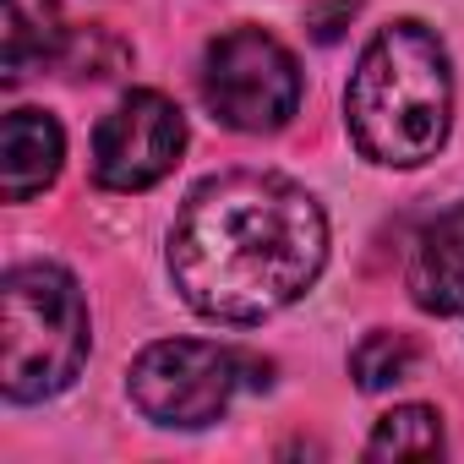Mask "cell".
<instances>
[{
    "label": "cell",
    "mask_w": 464,
    "mask_h": 464,
    "mask_svg": "<svg viewBox=\"0 0 464 464\" xmlns=\"http://www.w3.org/2000/svg\"><path fill=\"white\" fill-rule=\"evenodd\" d=\"M328 263V218L306 186L229 169L191 186L169 229V279L213 323H263L295 306Z\"/></svg>",
    "instance_id": "obj_1"
},
{
    "label": "cell",
    "mask_w": 464,
    "mask_h": 464,
    "mask_svg": "<svg viewBox=\"0 0 464 464\" xmlns=\"http://www.w3.org/2000/svg\"><path fill=\"white\" fill-rule=\"evenodd\" d=\"M344 121L361 159L372 164L415 169L437 159L453 126V72L442 39L415 17L377 28L350 77Z\"/></svg>",
    "instance_id": "obj_2"
},
{
    "label": "cell",
    "mask_w": 464,
    "mask_h": 464,
    "mask_svg": "<svg viewBox=\"0 0 464 464\" xmlns=\"http://www.w3.org/2000/svg\"><path fill=\"white\" fill-rule=\"evenodd\" d=\"M88 361V301L55 263H23L0 285V382L12 404L55 399Z\"/></svg>",
    "instance_id": "obj_3"
},
{
    "label": "cell",
    "mask_w": 464,
    "mask_h": 464,
    "mask_svg": "<svg viewBox=\"0 0 464 464\" xmlns=\"http://www.w3.org/2000/svg\"><path fill=\"white\" fill-rule=\"evenodd\" d=\"M236 388H268V361L229 350V344H202V339H159L131 361L126 393L153 426H213Z\"/></svg>",
    "instance_id": "obj_4"
},
{
    "label": "cell",
    "mask_w": 464,
    "mask_h": 464,
    "mask_svg": "<svg viewBox=\"0 0 464 464\" xmlns=\"http://www.w3.org/2000/svg\"><path fill=\"white\" fill-rule=\"evenodd\" d=\"M202 99L229 131H279L301 110V66L268 28H229L202 55Z\"/></svg>",
    "instance_id": "obj_5"
},
{
    "label": "cell",
    "mask_w": 464,
    "mask_h": 464,
    "mask_svg": "<svg viewBox=\"0 0 464 464\" xmlns=\"http://www.w3.org/2000/svg\"><path fill=\"white\" fill-rule=\"evenodd\" d=\"M186 148V115L153 88L126 93L93 131V180L104 191H148L159 186Z\"/></svg>",
    "instance_id": "obj_6"
},
{
    "label": "cell",
    "mask_w": 464,
    "mask_h": 464,
    "mask_svg": "<svg viewBox=\"0 0 464 464\" xmlns=\"http://www.w3.org/2000/svg\"><path fill=\"white\" fill-rule=\"evenodd\" d=\"M404 290L420 312L431 317H453L464 312V202H453L448 213H437L420 241L410 252V274Z\"/></svg>",
    "instance_id": "obj_7"
},
{
    "label": "cell",
    "mask_w": 464,
    "mask_h": 464,
    "mask_svg": "<svg viewBox=\"0 0 464 464\" xmlns=\"http://www.w3.org/2000/svg\"><path fill=\"white\" fill-rule=\"evenodd\" d=\"M66 164V131L44 110H12L0 126V197L34 202L44 186H55Z\"/></svg>",
    "instance_id": "obj_8"
},
{
    "label": "cell",
    "mask_w": 464,
    "mask_h": 464,
    "mask_svg": "<svg viewBox=\"0 0 464 464\" xmlns=\"http://www.w3.org/2000/svg\"><path fill=\"white\" fill-rule=\"evenodd\" d=\"M66 44L61 0H6V82L55 61Z\"/></svg>",
    "instance_id": "obj_9"
},
{
    "label": "cell",
    "mask_w": 464,
    "mask_h": 464,
    "mask_svg": "<svg viewBox=\"0 0 464 464\" xmlns=\"http://www.w3.org/2000/svg\"><path fill=\"white\" fill-rule=\"evenodd\" d=\"M437 453H442V415L426 404L388 410L366 437V459H437Z\"/></svg>",
    "instance_id": "obj_10"
},
{
    "label": "cell",
    "mask_w": 464,
    "mask_h": 464,
    "mask_svg": "<svg viewBox=\"0 0 464 464\" xmlns=\"http://www.w3.org/2000/svg\"><path fill=\"white\" fill-rule=\"evenodd\" d=\"M415 361H420V344H415L410 334L377 328V334H366V339L350 350V377H355L366 393H377V388L404 382V377L415 372Z\"/></svg>",
    "instance_id": "obj_11"
},
{
    "label": "cell",
    "mask_w": 464,
    "mask_h": 464,
    "mask_svg": "<svg viewBox=\"0 0 464 464\" xmlns=\"http://www.w3.org/2000/svg\"><path fill=\"white\" fill-rule=\"evenodd\" d=\"M361 12V0H312V12H306V23H312V34L323 39V44H334L344 28H350V17Z\"/></svg>",
    "instance_id": "obj_12"
}]
</instances>
